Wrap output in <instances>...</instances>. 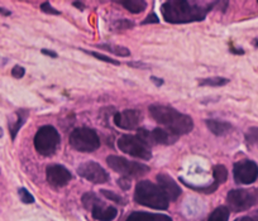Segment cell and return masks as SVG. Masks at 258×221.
Returning <instances> with one entry per match:
<instances>
[{"instance_id": "obj_1", "label": "cell", "mask_w": 258, "mask_h": 221, "mask_svg": "<svg viewBox=\"0 0 258 221\" xmlns=\"http://www.w3.org/2000/svg\"><path fill=\"white\" fill-rule=\"evenodd\" d=\"M215 3H208L204 5L199 1H165L161 5V14L167 23L172 24H184L192 23V22H200L205 19L208 12L213 9Z\"/></svg>"}, {"instance_id": "obj_2", "label": "cell", "mask_w": 258, "mask_h": 221, "mask_svg": "<svg viewBox=\"0 0 258 221\" xmlns=\"http://www.w3.org/2000/svg\"><path fill=\"white\" fill-rule=\"evenodd\" d=\"M149 114L155 119V121L164 126V129L169 130L176 137L187 134L194 129V120L191 116L182 114L167 105H160V104L151 105Z\"/></svg>"}, {"instance_id": "obj_3", "label": "cell", "mask_w": 258, "mask_h": 221, "mask_svg": "<svg viewBox=\"0 0 258 221\" xmlns=\"http://www.w3.org/2000/svg\"><path fill=\"white\" fill-rule=\"evenodd\" d=\"M134 200L137 204L156 210H166L169 207V198L165 196L158 184L149 181H139L135 186Z\"/></svg>"}, {"instance_id": "obj_4", "label": "cell", "mask_w": 258, "mask_h": 221, "mask_svg": "<svg viewBox=\"0 0 258 221\" xmlns=\"http://www.w3.org/2000/svg\"><path fill=\"white\" fill-rule=\"evenodd\" d=\"M61 143V137L55 126H41L35 135V147L40 154L44 157H51L57 152Z\"/></svg>"}, {"instance_id": "obj_5", "label": "cell", "mask_w": 258, "mask_h": 221, "mask_svg": "<svg viewBox=\"0 0 258 221\" xmlns=\"http://www.w3.org/2000/svg\"><path fill=\"white\" fill-rule=\"evenodd\" d=\"M70 144L81 153H91L100 147L98 133L90 128H78L70 135Z\"/></svg>"}, {"instance_id": "obj_6", "label": "cell", "mask_w": 258, "mask_h": 221, "mask_svg": "<svg viewBox=\"0 0 258 221\" xmlns=\"http://www.w3.org/2000/svg\"><path fill=\"white\" fill-rule=\"evenodd\" d=\"M106 163L112 170L123 175L126 178L143 177L144 175L149 172V167L146 164L129 161L127 158L119 157V155H109L106 158Z\"/></svg>"}, {"instance_id": "obj_7", "label": "cell", "mask_w": 258, "mask_h": 221, "mask_svg": "<svg viewBox=\"0 0 258 221\" xmlns=\"http://www.w3.org/2000/svg\"><path fill=\"white\" fill-rule=\"evenodd\" d=\"M118 148L126 154L132 155L141 159H151L152 158V152L151 147L147 146L142 139H139L137 135L124 134L118 139Z\"/></svg>"}, {"instance_id": "obj_8", "label": "cell", "mask_w": 258, "mask_h": 221, "mask_svg": "<svg viewBox=\"0 0 258 221\" xmlns=\"http://www.w3.org/2000/svg\"><path fill=\"white\" fill-rule=\"evenodd\" d=\"M137 137L142 139L148 147L157 146V144L169 146V144L175 143L176 139H177L175 134H172V133L164 129V128H156V129L151 130V132L142 128V129H138Z\"/></svg>"}, {"instance_id": "obj_9", "label": "cell", "mask_w": 258, "mask_h": 221, "mask_svg": "<svg viewBox=\"0 0 258 221\" xmlns=\"http://www.w3.org/2000/svg\"><path fill=\"white\" fill-rule=\"evenodd\" d=\"M233 176L237 184H251L258 178V166L251 159H243L234 164Z\"/></svg>"}, {"instance_id": "obj_10", "label": "cell", "mask_w": 258, "mask_h": 221, "mask_svg": "<svg viewBox=\"0 0 258 221\" xmlns=\"http://www.w3.org/2000/svg\"><path fill=\"white\" fill-rule=\"evenodd\" d=\"M78 173L83 178L95 184H106L109 181V173L96 162H85L78 167Z\"/></svg>"}, {"instance_id": "obj_11", "label": "cell", "mask_w": 258, "mask_h": 221, "mask_svg": "<svg viewBox=\"0 0 258 221\" xmlns=\"http://www.w3.org/2000/svg\"><path fill=\"white\" fill-rule=\"evenodd\" d=\"M227 201L230 210H233L234 213L246 211L255 205L253 193L247 189H232L228 192Z\"/></svg>"}, {"instance_id": "obj_12", "label": "cell", "mask_w": 258, "mask_h": 221, "mask_svg": "<svg viewBox=\"0 0 258 221\" xmlns=\"http://www.w3.org/2000/svg\"><path fill=\"white\" fill-rule=\"evenodd\" d=\"M143 120V114L139 110H124L114 115V124L126 130L137 129Z\"/></svg>"}, {"instance_id": "obj_13", "label": "cell", "mask_w": 258, "mask_h": 221, "mask_svg": "<svg viewBox=\"0 0 258 221\" xmlns=\"http://www.w3.org/2000/svg\"><path fill=\"white\" fill-rule=\"evenodd\" d=\"M46 177L47 182L56 188L66 186L72 180L71 172L67 170L66 167L61 166V164H51L47 167Z\"/></svg>"}, {"instance_id": "obj_14", "label": "cell", "mask_w": 258, "mask_h": 221, "mask_svg": "<svg viewBox=\"0 0 258 221\" xmlns=\"http://www.w3.org/2000/svg\"><path fill=\"white\" fill-rule=\"evenodd\" d=\"M157 182L158 187L162 189V192L165 193L169 201H175L176 198L181 195V188L173 178L171 176L166 175V173H160L157 175Z\"/></svg>"}, {"instance_id": "obj_15", "label": "cell", "mask_w": 258, "mask_h": 221, "mask_svg": "<svg viewBox=\"0 0 258 221\" xmlns=\"http://www.w3.org/2000/svg\"><path fill=\"white\" fill-rule=\"evenodd\" d=\"M91 214L95 220L113 221L118 216V210L113 206H106L103 201H100L92 207Z\"/></svg>"}, {"instance_id": "obj_16", "label": "cell", "mask_w": 258, "mask_h": 221, "mask_svg": "<svg viewBox=\"0 0 258 221\" xmlns=\"http://www.w3.org/2000/svg\"><path fill=\"white\" fill-rule=\"evenodd\" d=\"M205 124H207V126L209 128L210 132H212L213 134L218 135V137H220V135H225L227 133L232 132V129H233L232 124L228 123V121H223V120L208 119V120H205Z\"/></svg>"}, {"instance_id": "obj_17", "label": "cell", "mask_w": 258, "mask_h": 221, "mask_svg": "<svg viewBox=\"0 0 258 221\" xmlns=\"http://www.w3.org/2000/svg\"><path fill=\"white\" fill-rule=\"evenodd\" d=\"M127 221H172L170 216L164 214H152V213H142L137 211L128 216Z\"/></svg>"}, {"instance_id": "obj_18", "label": "cell", "mask_w": 258, "mask_h": 221, "mask_svg": "<svg viewBox=\"0 0 258 221\" xmlns=\"http://www.w3.org/2000/svg\"><path fill=\"white\" fill-rule=\"evenodd\" d=\"M121 5H123L127 10H129L133 14L142 13L147 8V3L143 0H129V1H119Z\"/></svg>"}, {"instance_id": "obj_19", "label": "cell", "mask_w": 258, "mask_h": 221, "mask_svg": "<svg viewBox=\"0 0 258 221\" xmlns=\"http://www.w3.org/2000/svg\"><path fill=\"white\" fill-rule=\"evenodd\" d=\"M213 177H214L215 184H224L228 178L227 167L223 166V164H216V166H214V168H213Z\"/></svg>"}, {"instance_id": "obj_20", "label": "cell", "mask_w": 258, "mask_h": 221, "mask_svg": "<svg viewBox=\"0 0 258 221\" xmlns=\"http://www.w3.org/2000/svg\"><path fill=\"white\" fill-rule=\"evenodd\" d=\"M229 219V209L227 206H219L210 214L208 221H228Z\"/></svg>"}, {"instance_id": "obj_21", "label": "cell", "mask_w": 258, "mask_h": 221, "mask_svg": "<svg viewBox=\"0 0 258 221\" xmlns=\"http://www.w3.org/2000/svg\"><path fill=\"white\" fill-rule=\"evenodd\" d=\"M98 47L108 52H112L115 56H121V57H129L130 56V51L126 47L114 46V44H98Z\"/></svg>"}, {"instance_id": "obj_22", "label": "cell", "mask_w": 258, "mask_h": 221, "mask_svg": "<svg viewBox=\"0 0 258 221\" xmlns=\"http://www.w3.org/2000/svg\"><path fill=\"white\" fill-rule=\"evenodd\" d=\"M229 82V78L225 77H208L200 80V86H212V87H219L224 86Z\"/></svg>"}, {"instance_id": "obj_23", "label": "cell", "mask_w": 258, "mask_h": 221, "mask_svg": "<svg viewBox=\"0 0 258 221\" xmlns=\"http://www.w3.org/2000/svg\"><path fill=\"white\" fill-rule=\"evenodd\" d=\"M81 201H83L84 207H85L86 210H90V211H91L92 207H94L95 205H98L99 202H100V200L96 197V195H95V193L86 192L85 195L83 196V198H81Z\"/></svg>"}, {"instance_id": "obj_24", "label": "cell", "mask_w": 258, "mask_h": 221, "mask_svg": "<svg viewBox=\"0 0 258 221\" xmlns=\"http://www.w3.org/2000/svg\"><path fill=\"white\" fill-rule=\"evenodd\" d=\"M18 118L15 119V121L13 124H10V134H12V138L14 139L15 135H17V133L19 132L20 126L23 125V123L26 121V118H24L23 115H22V112H18Z\"/></svg>"}, {"instance_id": "obj_25", "label": "cell", "mask_w": 258, "mask_h": 221, "mask_svg": "<svg viewBox=\"0 0 258 221\" xmlns=\"http://www.w3.org/2000/svg\"><path fill=\"white\" fill-rule=\"evenodd\" d=\"M83 51H84V52H86V53H89V55H91L92 57L98 58V60H100V61H104V62H106V63H112V65H115V66H118V65H121V62H119V61L114 60V58L108 57V56L101 55V53H98V52L85 51V49H83Z\"/></svg>"}, {"instance_id": "obj_26", "label": "cell", "mask_w": 258, "mask_h": 221, "mask_svg": "<svg viewBox=\"0 0 258 221\" xmlns=\"http://www.w3.org/2000/svg\"><path fill=\"white\" fill-rule=\"evenodd\" d=\"M247 142L258 148V128H250L246 134Z\"/></svg>"}, {"instance_id": "obj_27", "label": "cell", "mask_w": 258, "mask_h": 221, "mask_svg": "<svg viewBox=\"0 0 258 221\" xmlns=\"http://www.w3.org/2000/svg\"><path fill=\"white\" fill-rule=\"evenodd\" d=\"M100 192H101V195L105 196L106 198H109V200H112V201L117 202V204H122V205L126 204V201H124V200L121 197V196L117 195V193H114V192H112V191H108V189H101Z\"/></svg>"}, {"instance_id": "obj_28", "label": "cell", "mask_w": 258, "mask_h": 221, "mask_svg": "<svg viewBox=\"0 0 258 221\" xmlns=\"http://www.w3.org/2000/svg\"><path fill=\"white\" fill-rule=\"evenodd\" d=\"M18 193H19V197L20 200H22V202H24V204H33V202H35V197H33L26 188H19L18 189Z\"/></svg>"}, {"instance_id": "obj_29", "label": "cell", "mask_w": 258, "mask_h": 221, "mask_svg": "<svg viewBox=\"0 0 258 221\" xmlns=\"http://www.w3.org/2000/svg\"><path fill=\"white\" fill-rule=\"evenodd\" d=\"M134 27V23L132 20L128 19H119L117 22H114V28L115 29H130Z\"/></svg>"}, {"instance_id": "obj_30", "label": "cell", "mask_w": 258, "mask_h": 221, "mask_svg": "<svg viewBox=\"0 0 258 221\" xmlns=\"http://www.w3.org/2000/svg\"><path fill=\"white\" fill-rule=\"evenodd\" d=\"M41 10H42V12H44V13H47V14H52V15H60L61 14L57 9L53 8V6L51 5V3H48V1H44V3L41 4Z\"/></svg>"}, {"instance_id": "obj_31", "label": "cell", "mask_w": 258, "mask_h": 221, "mask_svg": "<svg viewBox=\"0 0 258 221\" xmlns=\"http://www.w3.org/2000/svg\"><path fill=\"white\" fill-rule=\"evenodd\" d=\"M26 74V70L22 66H14L12 70V76L14 78H22Z\"/></svg>"}, {"instance_id": "obj_32", "label": "cell", "mask_w": 258, "mask_h": 221, "mask_svg": "<svg viewBox=\"0 0 258 221\" xmlns=\"http://www.w3.org/2000/svg\"><path fill=\"white\" fill-rule=\"evenodd\" d=\"M151 23H160V18H158L157 14H155V13L149 14L148 17L142 22V24H151Z\"/></svg>"}, {"instance_id": "obj_33", "label": "cell", "mask_w": 258, "mask_h": 221, "mask_svg": "<svg viewBox=\"0 0 258 221\" xmlns=\"http://www.w3.org/2000/svg\"><path fill=\"white\" fill-rule=\"evenodd\" d=\"M118 184H119V186H121L123 189H128L129 187H130V181H129V178L124 177L118 181Z\"/></svg>"}, {"instance_id": "obj_34", "label": "cell", "mask_w": 258, "mask_h": 221, "mask_svg": "<svg viewBox=\"0 0 258 221\" xmlns=\"http://www.w3.org/2000/svg\"><path fill=\"white\" fill-rule=\"evenodd\" d=\"M128 66L138 67V69H139V67H142V69H148V66H147V65H144V63H142V62H130V63H128Z\"/></svg>"}, {"instance_id": "obj_35", "label": "cell", "mask_w": 258, "mask_h": 221, "mask_svg": "<svg viewBox=\"0 0 258 221\" xmlns=\"http://www.w3.org/2000/svg\"><path fill=\"white\" fill-rule=\"evenodd\" d=\"M42 53L46 56H49L52 58H57V53L53 51H49V49H42Z\"/></svg>"}, {"instance_id": "obj_36", "label": "cell", "mask_w": 258, "mask_h": 221, "mask_svg": "<svg viewBox=\"0 0 258 221\" xmlns=\"http://www.w3.org/2000/svg\"><path fill=\"white\" fill-rule=\"evenodd\" d=\"M151 81H152V82H155L156 86H158V87H160L161 85H164V80H161V78H158V77H155V76H152V77H151Z\"/></svg>"}, {"instance_id": "obj_37", "label": "cell", "mask_w": 258, "mask_h": 221, "mask_svg": "<svg viewBox=\"0 0 258 221\" xmlns=\"http://www.w3.org/2000/svg\"><path fill=\"white\" fill-rule=\"evenodd\" d=\"M252 193H253V198H255V205H256V204L258 205V188L253 189Z\"/></svg>"}, {"instance_id": "obj_38", "label": "cell", "mask_w": 258, "mask_h": 221, "mask_svg": "<svg viewBox=\"0 0 258 221\" xmlns=\"http://www.w3.org/2000/svg\"><path fill=\"white\" fill-rule=\"evenodd\" d=\"M234 221H253L251 216H243V218H239V219H235Z\"/></svg>"}, {"instance_id": "obj_39", "label": "cell", "mask_w": 258, "mask_h": 221, "mask_svg": "<svg viewBox=\"0 0 258 221\" xmlns=\"http://www.w3.org/2000/svg\"><path fill=\"white\" fill-rule=\"evenodd\" d=\"M230 51H232L233 53H238V55H243L244 53L243 49H235L234 47H230Z\"/></svg>"}, {"instance_id": "obj_40", "label": "cell", "mask_w": 258, "mask_h": 221, "mask_svg": "<svg viewBox=\"0 0 258 221\" xmlns=\"http://www.w3.org/2000/svg\"><path fill=\"white\" fill-rule=\"evenodd\" d=\"M251 218H252L253 221H258V210H256L255 213H252Z\"/></svg>"}, {"instance_id": "obj_41", "label": "cell", "mask_w": 258, "mask_h": 221, "mask_svg": "<svg viewBox=\"0 0 258 221\" xmlns=\"http://www.w3.org/2000/svg\"><path fill=\"white\" fill-rule=\"evenodd\" d=\"M72 4H74L75 6H78V8H80V9L85 8V5H84V4L81 3V1H74V3H72Z\"/></svg>"}, {"instance_id": "obj_42", "label": "cell", "mask_w": 258, "mask_h": 221, "mask_svg": "<svg viewBox=\"0 0 258 221\" xmlns=\"http://www.w3.org/2000/svg\"><path fill=\"white\" fill-rule=\"evenodd\" d=\"M0 14L10 15V12H9V10H5V9H4V8H0Z\"/></svg>"}, {"instance_id": "obj_43", "label": "cell", "mask_w": 258, "mask_h": 221, "mask_svg": "<svg viewBox=\"0 0 258 221\" xmlns=\"http://www.w3.org/2000/svg\"><path fill=\"white\" fill-rule=\"evenodd\" d=\"M1 137H3V129L0 128V138H1Z\"/></svg>"}, {"instance_id": "obj_44", "label": "cell", "mask_w": 258, "mask_h": 221, "mask_svg": "<svg viewBox=\"0 0 258 221\" xmlns=\"http://www.w3.org/2000/svg\"><path fill=\"white\" fill-rule=\"evenodd\" d=\"M253 43H255V44H256V46H257V47H258V39H256V40H255V42H253Z\"/></svg>"}]
</instances>
